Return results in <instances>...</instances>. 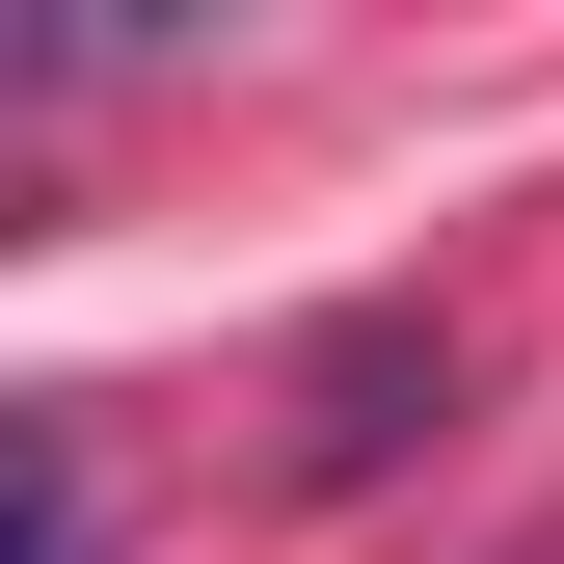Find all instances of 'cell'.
<instances>
[{
    "label": "cell",
    "mask_w": 564,
    "mask_h": 564,
    "mask_svg": "<svg viewBox=\"0 0 564 564\" xmlns=\"http://www.w3.org/2000/svg\"><path fill=\"white\" fill-rule=\"evenodd\" d=\"M403 403H457V349H431V323H349L323 377H296V484H377V457H403Z\"/></svg>",
    "instance_id": "6da1fadb"
},
{
    "label": "cell",
    "mask_w": 564,
    "mask_h": 564,
    "mask_svg": "<svg viewBox=\"0 0 564 564\" xmlns=\"http://www.w3.org/2000/svg\"><path fill=\"white\" fill-rule=\"evenodd\" d=\"M28 564H108V457H82V403L28 431Z\"/></svg>",
    "instance_id": "7a4b0ae2"
}]
</instances>
